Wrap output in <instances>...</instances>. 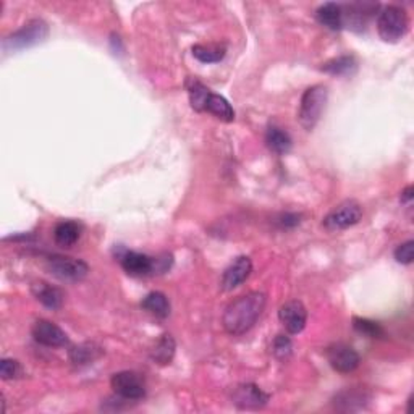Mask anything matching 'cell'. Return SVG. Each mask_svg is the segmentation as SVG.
Here are the masks:
<instances>
[{
    "label": "cell",
    "instance_id": "obj_31",
    "mask_svg": "<svg viewBox=\"0 0 414 414\" xmlns=\"http://www.w3.org/2000/svg\"><path fill=\"white\" fill-rule=\"evenodd\" d=\"M413 201V187H408L405 191L401 193V203H411Z\"/></svg>",
    "mask_w": 414,
    "mask_h": 414
},
{
    "label": "cell",
    "instance_id": "obj_23",
    "mask_svg": "<svg viewBox=\"0 0 414 414\" xmlns=\"http://www.w3.org/2000/svg\"><path fill=\"white\" fill-rule=\"evenodd\" d=\"M322 71H326L329 75H337V76H346L355 73L356 70V60L351 55H341V57L332 59L326 61L322 65Z\"/></svg>",
    "mask_w": 414,
    "mask_h": 414
},
{
    "label": "cell",
    "instance_id": "obj_22",
    "mask_svg": "<svg viewBox=\"0 0 414 414\" xmlns=\"http://www.w3.org/2000/svg\"><path fill=\"white\" fill-rule=\"evenodd\" d=\"M188 96H189V104L196 112H204L206 110V102L207 97H209L211 89L206 88L203 83L194 80V78H189L187 83Z\"/></svg>",
    "mask_w": 414,
    "mask_h": 414
},
{
    "label": "cell",
    "instance_id": "obj_4",
    "mask_svg": "<svg viewBox=\"0 0 414 414\" xmlns=\"http://www.w3.org/2000/svg\"><path fill=\"white\" fill-rule=\"evenodd\" d=\"M408 26L410 20L406 12L396 5H389L379 13L377 31L385 42H398L406 35Z\"/></svg>",
    "mask_w": 414,
    "mask_h": 414
},
{
    "label": "cell",
    "instance_id": "obj_5",
    "mask_svg": "<svg viewBox=\"0 0 414 414\" xmlns=\"http://www.w3.org/2000/svg\"><path fill=\"white\" fill-rule=\"evenodd\" d=\"M47 268L59 280L71 283L85 280L89 272V266L85 261L66 256H50L47 259Z\"/></svg>",
    "mask_w": 414,
    "mask_h": 414
},
{
    "label": "cell",
    "instance_id": "obj_25",
    "mask_svg": "<svg viewBox=\"0 0 414 414\" xmlns=\"http://www.w3.org/2000/svg\"><path fill=\"white\" fill-rule=\"evenodd\" d=\"M100 355H102V351H100V348H97V346L93 345V343H85V345L75 346V348L70 351L71 361H73L75 365H78V366L89 365V362L97 360Z\"/></svg>",
    "mask_w": 414,
    "mask_h": 414
},
{
    "label": "cell",
    "instance_id": "obj_8",
    "mask_svg": "<svg viewBox=\"0 0 414 414\" xmlns=\"http://www.w3.org/2000/svg\"><path fill=\"white\" fill-rule=\"evenodd\" d=\"M327 360L333 371L340 374H350L357 369L361 357L357 351L345 343H333L327 348Z\"/></svg>",
    "mask_w": 414,
    "mask_h": 414
},
{
    "label": "cell",
    "instance_id": "obj_18",
    "mask_svg": "<svg viewBox=\"0 0 414 414\" xmlns=\"http://www.w3.org/2000/svg\"><path fill=\"white\" fill-rule=\"evenodd\" d=\"M175 350H177V345H175V340H173L172 335L165 333L162 335V337L158 340V343L153 350H150V360L154 362H158L160 366H167L170 365L173 356H175Z\"/></svg>",
    "mask_w": 414,
    "mask_h": 414
},
{
    "label": "cell",
    "instance_id": "obj_29",
    "mask_svg": "<svg viewBox=\"0 0 414 414\" xmlns=\"http://www.w3.org/2000/svg\"><path fill=\"white\" fill-rule=\"evenodd\" d=\"M395 259L396 262H400V264H405V266H410L413 259H414V242L410 239V242L406 243H401L398 248L395 249Z\"/></svg>",
    "mask_w": 414,
    "mask_h": 414
},
{
    "label": "cell",
    "instance_id": "obj_9",
    "mask_svg": "<svg viewBox=\"0 0 414 414\" xmlns=\"http://www.w3.org/2000/svg\"><path fill=\"white\" fill-rule=\"evenodd\" d=\"M232 401L239 410H259L267 405L268 395L254 384H239L232 391Z\"/></svg>",
    "mask_w": 414,
    "mask_h": 414
},
{
    "label": "cell",
    "instance_id": "obj_30",
    "mask_svg": "<svg viewBox=\"0 0 414 414\" xmlns=\"http://www.w3.org/2000/svg\"><path fill=\"white\" fill-rule=\"evenodd\" d=\"M301 222V215L300 214H293V212H287V214H282L278 217L277 223L282 228H293L296 225H300Z\"/></svg>",
    "mask_w": 414,
    "mask_h": 414
},
{
    "label": "cell",
    "instance_id": "obj_20",
    "mask_svg": "<svg viewBox=\"0 0 414 414\" xmlns=\"http://www.w3.org/2000/svg\"><path fill=\"white\" fill-rule=\"evenodd\" d=\"M204 112H209V114L217 117V119H220L222 122L235 120V110L230 105V102H228L223 96H220V94H215V93H211L209 97H207Z\"/></svg>",
    "mask_w": 414,
    "mask_h": 414
},
{
    "label": "cell",
    "instance_id": "obj_24",
    "mask_svg": "<svg viewBox=\"0 0 414 414\" xmlns=\"http://www.w3.org/2000/svg\"><path fill=\"white\" fill-rule=\"evenodd\" d=\"M193 55L203 64H217L225 57V47L220 44H198L193 47Z\"/></svg>",
    "mask_w": 414,
    "mask_h": 414
},
{
    "label": "cell",
    "instance_id": "obj_17",
    "mask_svg": "<svg viewBox=\"0 0 414 414\" xmlns=\"http://www.w3.org/2000/svg\"><path fill=\"white\" fill-rule=\"evenodd\" d=\"M80 237H81V227L78 225L76 222H71V220L57 223V227H55L54 230L55 243L61 246V248H71V246L80 239Z\"/></svg>",
    "mask_w": 414,
    "mask_h": 414
},
{
    "label": "cell",
    "instance_id": "obj_2",
    "mask_svg": "<svg viewBox=\"0 0 414 414\" xmlns=\"http://www.w3.org/2000/svg\"><path fill=\"white\" fill-rule=\"evenodd\" d=\"M329 91L324 85H314L307 88L300 104V123L306 130H312L321 119L322 110L326 109Z\"/></svg>",
    "mask_w": 414,
    "mask_h": 414
},
{
    "label": "cell",
    "instance_id": "obj_13",
    "mask_svg": "<svg viewBox=\"0 0 414 414\" xmlns=\"http://www.w3.org/2000/svg\"><path fill=\"white\" fill-rule=\"evenodd\" d=\"M122 267L128 276L144 277L154 272V259L136 251H126L120 257Z\"/></svg>",
    "mask_w": 414,
    "mask_h": 414
},
{
    "label": "cell",
    "instance_id": "obj_3",
    "mask_svg": "<svg viewBox=\"0 0 414 414\" xmlns=\"http://www.w3.org/2000/svg\"><path fill=\"white\" fill-rule=\"evenodd\" d=\"M49 36V26L44 20L35 18L28 21L20 30L4 39V50H21L36 46V44L46 41Z\"/></svg>",
    "mask_w": 414,
    "mask_h": 414
},
{
    "label": "cell",
    "instance_id": "obj_6",
    "mask_svg": "<svg viewBox=\"0 0 414 414\" xmlns=\"http://www.w3.org/2000/svg\"><path fill=\"white\" fill-rule=\"evenodd\" d=\"M110 385L122 400L138 401L146 396V384H144L139 374L133 371H122L114 374Z\"/></svg>",
    "mask_w": 414,
    "mask_h": 414
},
{
    "label": "cell",
    "instance_id": "obj_19",
    "mask_svg": "<svg viewBox=\"0 0 414 414\" xmlns=\"http://www.w3.org/2000/svg\"><path fill=\"white\" fill-rule=\"evenodd\" d=\"M141 307L144 311H148L149 314L159 319H165L170 314V301L160 292H153L144 296V300L141 301Z\"/></svg>",
    "mask_w": 414,
    "mask_h": 414
},
{
    "label": "cell",
    "instance_id": "obj_26",
    "mask_svg": "<svg viewBox=\"0 0 414 414\" xmlns=\"http://www.w3.org/2000/svg\"><path fill=\"white\" fill-rule=\"evenodd\" d=\"M353 329L357 333L365 335L367 338L384 337V329L380 327V324L369 321V319L365 317H353Z\"/></svg>",
    "mask_w": 414,
    "mask_h": 414
},
{
    "label": "cell",
    "instance_id": "obj_15",
    "mask_svg": "<svg viewBox=\"0 0 414 414\" xmlns=\"http://www.w3.org/2000/svg\"><path fill=\"white\" fill-rule=\"evenodd\" d=\"M32 295L36 296L37 301L49 307V309H60L61 304H64V292L60 288L52 287L46 282H36L32 283Z\"/></svg>",
    "mask_w": 414,
    "mask_h": 414
},
{
    "label": "cell",
    "instance_id": "obj_21",
    "mask_svg": "<svg viewBox=\"0 0 414 414\" xmlns=\"http://www.w3.org/2000/svg\"><path fill=\"white\" fill-rule=\"evenodd\" d=\"M266 143L271 150L276 154H287L292 149V138L290 134L278 126H271L266 133Z\"/></svg>",
    "mask_w": 414,
    "mask_h": 414
},
{
    "label": "cell",
    "instance_id": "obj_11",
    "mask_svg": "<svg viewBox=\"0 0 414 414\" xmlns=\"http://www.w3.org/2000/svg\"><path fill=\"white\" fill-rule=\"evenodd\" d=\"M32 337L44 346H50V348H60V346L69 345V335L65 333V330H61L57 324L41 319L36 321L32 326Z\"/></svg>",
    "mask_w": 414,
    "mask_h": 414
},
{
    "label": "cell",
    "instance_id": "obj_27",
    "mask_svg": "<svg viewBox=\"0 0 414 414\" xmlns=\"http://www.w3.org/2000/svg\"><path fill=\"white\" fill-rule=\"evenodd\" d=\"M272 351L276 357L280 361H287L293 353V343L287 335H277V338L272 343Z\"/></svg>",
    "mask_w": 414,
    "mask_h": 414
},
{
    "label": "cell",
    "instance_id": "obj_10",
    "mask_svg": "<svg viewBox=\"0 0 414 414\" xmlns=\"http://www.w3.org/2000/svg\"><path fill=\"white\" fill-rule=\"evenodd\" d=\"M278 319H280V322L288 333L296 335L303 332L306 327L307 311L301 301L292 300L278 309Z\"/></svg>",
    "mask_w": 414,
    "mask_h": 414
},
{
    "label": "cell",
    "instance_id": "obj_14",
    "mask_svg": "<svg viewBox=\"0 0 414 414\" xmlns=\"http://www.w3.org/2000/svg\"><path fill=\"white\" fill-rule=\"evenodd\" d=\"M369 400H371V395H369L365 389L353 387L346 389L335 395L333 403L335 408L340 411H360L367 405Z\"/></svg>",
    "mask_w": 414,
    "mask_h": 414
},
{
    "label": "cell",
    "instance_id": "obj_28",
    "mask_svg": "<svg viewBox=\"0 0 414 414\" xmlns=\"http://www.w3.org/2000/svg\"><path fill=\"white\" fill-rule=\"evenodd\" d=\"M21 374H23V367H21L18 361L7 360V357L0 361V377L4 380L18 379L21 377Z\"/></svg>",
    "mask_w": 414,
    "mask_h": 414
},
{
    "label": "cell",
    "instance_id": "obj_12",
    "mask_svg": "<svg viewBox=\"0 0 414 414\" xmlns=\"http://www.w3.org/2000/svg\"><path fill=\"white\" fill-rule=\"evenodd\" d=\"M251 272H253V262H251L249 257H237V259L225 268V272H223L222 288L225 290V292H230V290L239 287V285L251 276Z\"/></svg>",
    "mask_w": 414,
    "mask_h": 414
},
{
    "label": "cell",
    "instance_id": "obj_16",
    "mask_svg": "<svg viewBox=\"0 0 414 414\" xmlns=\"http://www.w3.org/2000/svg\"><path fill=\"white\" fill-rule=\"evenodd\" d=\"M316 18L329 30L340 31L343 28V7L333 2L324 4L316 10Z\"/></svg>",
    "mask_w": 414,
    "mask_h": 414
},
{
    "label": "cell",
    "instance_id": "obj_7",
    "mask_svg": "<svg viewBox=\"0 0 414 414\" xmlns=\"http://www.w3.org/2000/svg\"><path fill=\"white\" fill-rule=\"evenodd\" d=\"M362 217V207L353 199L343 201L335 209H332L324 219V225L329 230H345V228L356 225Z\"/></svg>",
    "mask_w": 414,
    "mask_h": 414
},
{
    "label": "cell",
    "instance_id": "obj_1",
    "mask_svg": "<svg viewBox=\"0 0 414 414\" xmlns=\"http://www.w3.org/2000/svg\"><path fill=\"white\" fill-rule=\"evenodd\" d=\"M266 295L251 292L239 296L227 306L222 324L230 335H243L254 327L266 307Z\"/></svg>",
    "mask_w": 414,
    "mask_h": 414
}]
</instances>
